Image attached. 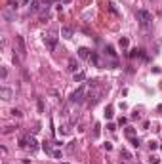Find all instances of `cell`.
I'll return each mask as SVG.
<instances>
[{
    "label": "cell",
    "mask_w": 162,
    "mask_h": 164,
    "mask_svg": "<svg viewBox=\"0 0 162 164\" xmlns=\"http://www.w3.org/2000/svg\"><path fill=\"white\" fill-rule=\"evenodd\" d=\"M103 92H105V88H103V86H95V88H92V92L88 94V97H90V99H88V105H90V107H93L97 101L101 99Z\"/></svg>",
    "instance_id": "obj_3"
},
{
    "label": "cell",
    "mask_w": 162,
    "mask_h": 164,
    "mask_svg": "<svg viewBox=\"0 0 162 164\" xmlns=\"http://www.w3.org/2000/svg\"><path fill=\"white\" fill-rule=\"evenodd\" d=\"M139 143H141V141H139L137 137H132V145H134V147H139Z\"/></svg>",
    "instance_id": "obj_23"
},
{
    "label": "cell",
    "mask_w": 162,
    "mask_h": 164,
    "mask_svg": "<svg viewBox=\"0 0 162 164\" xmlns=\"http://www.w3.org/2000/svg\"><path fill=\"white\" fill-rule=\"evenodd\" d=\"M149 162H151V164H158V162H160V160H158L157 156H151V158H149Z\"/></svg>",
    "instance_id": "obj_26"
},
{
    "label": "cell",
    "mask_w": 162,
    "mask_h": 164,
    "mask_svg": "<svg viewBox=\"0 0 162 164\" xmlns=\"http://www.w3.org/2000/svg\"><path fill=\"white\" fill-rule=\"evenodd\" d=\"M135 17H137L139 25H141L143 29H149L151 25H153V14L147 12V10H137V12H135Z\"/></svg>",
    "instance_id": "obj_1"
},
{
    "label": "cell",
    "mask_w": 162,
    "mask_h": 164,
    "mask_svg": "<svg viewBox=\"0 0 162 164\" xmlns=\"http://www.w3.org/2000/svg\"><path fill=\"white\" fill-rule=\"evenodd\" d=\"M105 116H107V119H111V116H113V107H111V105L105 109Z\"/></svg>",
    "instance_id": "obj_18"
},
{
    "label": "cell",
    "mask_w": 162,
    "mask_h": 164,
    "mask_svg": "<svg viewBox=\"0 0 162 164\" xmlns=\"http://www.w3.org/2000/svg\"><path fill=\"white\" fill-rule=\"evenodd\" d=\"M78 55L82 57V59H90V55H92V54H90L88 48H80V50H78Z\"/></svg>",
    "instance_id": "obj_12"
},
{
    "label": "cell",
    "mask_w": 162,
    "mask_h": 164,
    "mask_svg": "<svg viewBox=\"0 0 162 164\" xmlns=\"http://www.w3.org/2000/svg\"><path fill=\"white\" fill-rule=\"evenodd\" d=\"M99 134H101V130H99V124H95V126H93V137H99Z\"/></svg>",
    "instance_id": "obj_17"
},
{
    "label": "cell",
    "mask_w": 162,
    "mask_h": 164,
    "mask_svg": "<svg viewBox=\"0 0 162 164\" xmlns=\"http://www.w3.org/2000/svg\"><path fill=\"white\" fill-rule=\"evenodd\" d=\"M4 17H6V21H12V19H14V15H12V12H10V10H6V12H4Z\"/></svg>",
    "instance_id": "obj_19"
},
{
    "label": "cell",
    "mask_w": 162,
    "mask_h": 164,
    "mask_svg": "<svg viewBox=\"0 0 162 164\" xmlns=\"http://www.w3.org/2000/svg\"><path fill=\"white\" fill-rule=\"evenodd\" d=\"M10 113H12V116H17V119H19V116H21V114H23V113H21V111H19V109H12V111H10Z\"/></svg>",
    "instance_id": "obj_20"
},
{
    "label": "cell",
    "mask_w": 162,
    "mask_h": 164,
    "mask_svg": "<svg viewBox=\"0 0 162 164\" xmlns=\"http://www.w3.org/2000/svg\"><path fill=\"white\" fill-rule=\"evenodd\" d=\"M61 164H69V162H61Z\"/></svg>",
    "instance_id": "obj_34"
},
{
    "label": "cell",
    "mask_w": 162,
    "mask_h": 164,
    "mask_svg": "<svg viewBox=\"0 0 162 164\" xmlns=\"http://www.w3.org/2000/svg\"><path fill=\"white\" fill-rule=\"evenodd\" d=\"M84 96H86V86H78L76 90L71 94V103H82L84 101Z\"/></svg>",
    "instance_id": "obj_5"
},
{
    "label": "cell",
    "mask_w": 162,
    "mask_h": 164,
    "mask_svg": "<svg viewBox=\"0 0 162 164\" xmlns=\"http://www.w3.org/2000/svg\"><path fill=\"white\" fill-rule=\"evenodd\" d=\"M151 2H154V0H151Z\"/></svg>",
    "instance_id": "obj_35"
},
{
    "label": "cell",
    "mask_w": 162,
    "mask_h": 164,
    "mask_svg": "<svg viewBox=\"0 0 162 164\" xmlns=\"http://www.w3.org/2000/svg\"><path fill=\"white\" fill-rule=\"evenodd\" d=\"M14 50L19 54V57H21V59H25V57H27V46H25V40H23V37H21V34H15V38H14Z\"/></svg>",
    "instance_id": "obj_2"
},
{
    "label": "cell",
    "mask_w": 162,
    "mask_h": 164,
    "mask_svg": "<svg viewBox=\"0 0 162 164\" xmlns=\"http://www.w3.org/2000/svg\"><path fill=\"white\" fill-rule=\"evenodd\" d=\"M90 61H92L95 67H101V59H99V55H97L95 52H92V55H90Z\"/></svg>",
    "instance_id": "obj_11"
},
{
    "label": "cell",
    "mask_w": 162,
    "mask_h": 164,
    "mask_svg": "<svg viewBox=\"0 0 162 164\" xmlns=\"http://www.w3.org/2000/svg\"><path fill=\"white\" fill-rule=\"evenodd\" d=\"M42 149L46 151V153H50V155H54V149H51V141H44V145H42Z\"/></svg>",
    "instance_id": "obj_14"
},
{
    "label": "cell",
    "mask_w": 162,
    "mask_h": 164,
    "mask_svg": "<svg viewBox=\"0 0 162 164\" xmlns=\"http://www.w3.org/2000/svg\"><path fill=\"white\" fill-rule=\"evenodd\" d=\"M6 76H8V71H6V69H2V80H6Z\"/></svg>",
    "instance_id": "obj_29"
},
{
    "label": "cell",
    "mask_w": 162,
    "mask_h": 164,
    "mask_svg": "<svg viewBox=\"0 0 162 164\" xmlns=\"http://www.w3.org/2000/svg\"><path fill=\"white\" fill-rule=\"evenodd\" d=\"M120 46L126 48V46H128V38H120Z\"/></svg>",
    "instance_id": "obj_27"
},
{
    "label": "cell",
    "mask_w": 162,
    "mask_h": 164,
    "mask_svg": "<svg viewBox=\"0 0 162 164\" xmlns=\"http://www.w3.org/2000/svg\"><path fill=\"white\" fill-rule=\"evenodd\" d=\"M0 96H2V99H4V101H10V99H12V96H14V92L10 90L8 86H2V90H0Z\"/></svg>",
    "instance_id": "obj_6"
},
{
    "label": "cell",
    "mask_w": 162,
    "mask_h": 164,
    "mask_svg": "<svg viewBox=\"0 0 162 164\" xmlns=\"http://www.w3.org/2000/svg\"><path fill=\"white\" fill-rule=\"evenodd\" d=\"M67 69H69V73H78V61L74 59V57H71L69 59V63H67Z\"/></svg>",
    "instance_id": "obj_7"
},
{
    "label": "cell",
    "mask_w": 162,
    "mask_h": 164,
    "mask_svg": "<svg viewBox=\"0 0 162 164\" xmlns=\"http://www.w3.org/2000/svg\"><path fill=\"white\" fill-rule=\"evenodd\" d=\"M67 149H69V153H74V149H76V141L69 143V147H67Z\"/></svg>",
    "instance_id": "obj_22"
},
{
    "label": "cell",
    "mask_w": 162,
    "mask_h": 164,
    "mask_svg": "<svg viewBox=\"0 0 162 164\" xmlns=\"http://www.w3.org/2000/svg\"><path fill=\"white\" fill-rule=\"evenodd\" d=\"M27 2H29V0H21V4H27Z\"/></svg>",
    "instance_id": "obj_33"
},
{
    "label": "cell",
    "mask_w": 162,
    "mask_h": 164,
    "mask_svg": "<svg viewBox=\"0 0 162 164\" xmlns=\"http://www.w3.org/2000/svg\"><path fill=\"white\" fill-rule=\"evenodd\" d=\"M109 10H111L113 14H118V12H116V8H115V4H109Z\"/></svg>",
    "instance_id": "obj_28"
},
{
    "label": "cell",
    "mask_w": 162,
    "mask_h": 164,
    "mask_svg": "<svg viewBox=\"0 0 162 164\" xmlns=\"http://www.w3.org/2000/svg\"><path fill=\"white\" fill-rule=\"evenodd\" d=\"M82 80H86V73H84V71L74 73V82H82Z\"/></svg>",
    "instance_id": "obj_13"
},
{
    "label": "cell",
    "mask_w": 162,
    "mask_h": 164,
    "mask_svg": "<svg viewBox=\"0 0 162 164\" xmlns=\"http://www.w3.org/2000/svg\"><path fill=\"white\" fill-rule=\"evenodd\" d=\"M40 2H42V6H50V4H54L56 0H40Z\"/></svg>",
    "instance_id": "obj_24"
},
{
    "label": "cell",
    "mask_w": 162,
    "mask_h": 164,
    "mask_svg": "<svg viewBox=\"0 0 162 164\" xmlns=\"http://www.w3.org/2000/svg\"><path fill=\"white\" fill-rule=\"evenodd\" d=\"M73 27H61V37L63 38H73Z\"/></svg>",
    "instance_id": "obj_9"
},
{
    "label": "cell",
    "mask_w": 162,
    "mask_h": 164,
    "mask_svg": "<svg viewBox=\"0 0 162 164\" xmlns=\"http://www.w3.org/2000/svg\"><path fill=\"white\" fill-rule=\"evenodd\" d=\"M134 134H135L134 128H126V136H128V137H134Z\"/></svg>",
    "instance_id": "obj_21"
},
{
    "label": "cell",
    "mask_w": 162,
    "mask_h": 164,
    "mask_svg": "<svg viewBox=\"0 0 162 164\" xmlns=\"http://www.w3.org/2000/svg\"><path fill=\"white\" fill-rule=\"evenodd\" d=\"M38 109L44 111V103H42V99H38Z\"/></svg>",
    "instance_id": "obj_31"
},
{
    "label": "cell",
    "mask_w": 162,
    "mask_h": 164,
    "mask_svg": "<svg viewBox=\"0 0 162 164\" xmlns=\"http://www.w3.org/2000/svg\"><path fill=\"white\" fill-rule=\"evenodd\" d=\"M107 128H109L111 132H115V130H116V126H115V124H107Z\"/></svg>",
    "instance_id": "obj_30"
},
{
    "label": "cell",
    "mask_w": 162,
    "mask_h": 164,
    "mask_svg": "<svg viewBox=\"0 0 162 164\" xmlns=\"http://www.w3.org/2000/svg\"><path fill=\"white\" fill-rule=\"evenodd\" d=\"M40 4H42L40 0H32V4L29 6V12H31V14H36L38 10H40Z\"/></svg>",
    "instance_id": "obj_10"
},
{
    "label": "cell",
    "mask_w": 162,
    "mask_h": 164,
    "mask_svg": "<svg viewBox=\"0 0 162 164\" xmlns=\"http://www.w3.org/2000/svg\"><path fill=\"white\" fill-rule=\"evenodd\" d=\"M59 2H61V4H69L71 0H59Z\"/></svg>",
    "instance_id": "obj_32"
},
{
    "label": "cell",
    "mask_w": 162,
    "mask_h": 164,
    "mask_svg": "<svg viewBox=\"0 0 162 164\" xmlns=\"http://www.w3.org/2000/svg\"><path fill=\"white\" fill-rule=\"evenodd\" d=\"M57 40H59V37H57L56 31H50V32H46V34H44V44L48 46V50H56Z\"/></svg>",
    "instance_id": "obj_4"
},
{
    "label": "cell",
    "mask_w": 162,
    "mask_h": 164,
    "mask_svg": "<svg viewBox=\"0 0 162 164\" xmlns=\"http://www.w3.org/2000/svg\"><path fill=\"white\" fill-rule=\"evenodd\" d=\"M120 156H124V160H132V155L126 149H120Z\"/></svg>",
    "instance_id": "obj_15"
},
{
    "label": "cell",
    "mask_w": 162,
    "mask_h": 164,
    "mask_svg": "<svg viewBox=\"0 0 162 164\" xmlns=\"http://www.w3.org/2000/svg\"><path fill=\"white\" fill-rule=\"evenodd\" d=\"M149 147H151V151H154V149H158V143L157 141H151V143H149Z\"/></svg>",
    "instance_id": "obj_25"
},
{
    "label": "cell",
    "mask_w": 162,
    "mask_h": 164,
    "mask_svg": "<svg viewBox=\"0 0 162 164\" xmlns=\"http://www.w3.org/2000/svg\"><path fill=\"white\" fill-rule=\"evenodd\" d=\"M105 52H107L109 55H113V57L116 55V52H115V48H113V46H107V48H105Z\"/></svg>",
    "instance_id": "obj_16"
},
{
    "label": "cell",
    "mask_w": 162,
    "mask_h": 164,
    "mask_svg": "<svg viewBox=\"0 0 162 164\" xmlns=\"http://www.w3.org/2000/svg\"><path fill=\"white\" fill-rule=\"evenodd\" d=\"M36 147H38V141H36V139H34L32 136H27V149L36 151Z\"/></svg>",
    "instance_id": "obj_8"
}]
</instances>
